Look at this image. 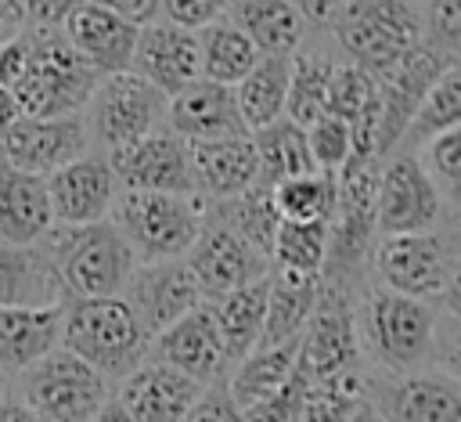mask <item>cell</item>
I'll use <instances>...</instances> for the list:
<instances>
[{
  "label": "cell",
  "mask_w": 461,
  "mask_h": 422,
  "mask_svg": "<svg viewBox=\"0 0 461 422\" xmlns=\"http://www.w3.org/2000/svg\"><path fill=\"white\" fill-rule=\"evenodd\" d=\"M148 350H155L158 361L173 364L176 372H184L198 386H212L227 372L223 339H220V328H216L205 299L198 307H191L187 314H180L169 328H162Z\"/></svg>",
  "instance_id": "cell-19"
},
{
  "label": "cell",
  "mask_w": 461,
  "mask_h": 422,
  "mask_svg": "<svg viewBox=\"0 0 461 422\" xmlns=\"http://www.w3.org/2000/svg\"><path fill=\"white\" fill-rule=\"evenodd\" d=\"M119 296L130 303V310L137 314V321L148 332V339H155L180 314H187L191 307L202 303L198 281H194L191 267L184 263V256L133 267V274H130V281L122 285Z\"/></svg>",
  "instance_id": "cell-17"
},
{
  "label": "cell",
  "mask_w": 461,
  "mask_h": 422,
  "mask_svg": "<svg viewBox=\"0 0 461 422\" xmlns=\"http://www.w3.org/2000/svg\"><path fill=\"white\" fill-rule=\"evenodd\" d=\"M90 422H133V418H130V411H126L119 400H112V397H108V400L94 411V418H90Z\"/></svg>",
  "instance_id": "cell-53"
},
{
  "label": "cell",
  "mask_w": 461,
  "mask_h": 422,
  "mask_svg": "<svg viewBox=\"0 0 461 422\" xmlns=\"http://www.w3.org/2000/svg\"><path fill=\"white\" fill-rule=\"evenodd\" d=\"M328 224L331 220H277L270 260L281 271L321 274L324 249H328Z\"/></svg>",
  "instance_id": "cell-39"
},
{
  "label": "cell",
  "mask_w": 461,
  "mask_h": 422,
  "mask_svg": "<svg viewBox=\"0 0 461 422\" xmlns=\"http://www.w3.org/2000/svg\"><path fill=\"white\" fill-rule=\"evenodd\" d=\"M270 202L281 220H331L335 213V177L331 173H295L270 188Z\"/></svg>",
  "instance_id": "cell-38"
},
{
  "label": "cell",
  "mask_w": 461,
  "mask_h": 422,
  "mask_svg": "<svg viewBox=\"0 0 461 422\" xmlns=\"http://www.w3.org/2000/svg\"><path fill=\"white\" fill-rule=\"evenodd\" d=\"M335 58L324 50H292L288 61V94H285V119L295 126H310L317 115H324L328 97V76Z\"/></svg>",
  "instance_id": "cell-36"
},
{
  "label": "cell",
  "mask_w": 461,
  "mask_h": 422,
  "mask_svg": "<svg viewBox=\"0 0 461 422\" xmlns=\"http://www.w3.org/2000/svg\"><path fill=\"white\" fill-rule=\"evenodd\" d=\"M227 14L259 54H292L306 36V22L292 0H227Z\"/></svg>",
  "instance_id": "cell-29"
},
{
  "label": "cell",
  "mask_w": 461,
  "mask_h": 422,
  "mask_svg": "<svg viewBox=\"0 0 461 422\" xmlns=\"http://www.w3.org/2000/svg\"><path fill=\"white\" fill-rule=\"evenodd\" d=\"M119 382L122 386H119L115 400L130 411L133 422H180L187 415V408L198 400V393L205 390L158 357H151V361L144 357Z\"/></svg>",
  "instance_id": "cell-21"
},
{
  "label": "cell",
  "mask_w": 461,
  "mask_h": 422,
  "mask_svg": "<svg viewBox=\"0 0 461 422\" xmlns=\"http://www.w3.org/2000/svg\"><path fill=\"white\" fill-rule=\"evenodd\" d=\"M18 115H22V108H18V97H14V90L0 83V133H4V130H7V126L18 119Z\"/></svg>",
  "instance_id": "cell-51"
},
{
  "label": "cell",
  "mask_w": 461,
  "mask_h": 422,
  "mask_svg": "<svg viewBox=\"0 0 461 422\" xmlns=\"http://www.w3.org/2000/svg\"><path fill=\"white\" fill-rule=\"evenodd\" d=\"M61 285L40 245L0 242V307H58Z\"/></svg>",
  "instance_id": "cell-28"
},
{
  "label": "cell",
  "mask_w": 461,
  "mask_h": 422,
  "mask_svg": "<svg viewBox=\"0 0 461 422\" xmlns=\"http://www.w3.org/2000/svg\"><path fill=\"white\" fill-rule=\"evenodd\" d=\"M180 422H238V408H234L227 386L212 382L198 393V400L187 408V415Z\"/></svg>",
  "instance_id": "cell-47"
},
{
  "label": "cell",
  "mask_w": 461,
  "mask_h": 422,
  "mask_svg": "<svg viewBox=\"0 0 461 422\" xmlns=\"http://www.w3.org/2000/svg\"><path fill=\"white\" fill-rule=\"evenodd\" d=\"M328 29L346 61L382 76L421 40V7L414 0H339Z\"/></svg>",
  "instance_id": "cell-7"
},
{
  "label": "cell",
  "mask_w": 461,
  "mask_h": 422,
  "mask_svg": "<svg viewBox=\"0 0 461 422\" xmlns=\"http://www.w3.org/2000/svg\"><path fill=\"white\" fill-rule=\"evenodd\" d=\"M321 289V274H299V271H270L267 274V310H263V332L256 346H281L295 343L306 317L313 314Z\"/></svg>",
  "instance_id": "cell-27"
},
{
  "label": "cell",
  "mask_w": 461,
  "mask_h": 422,
  "mask_svg": "<svg viewBox=\"0 0 461 422\" xmlns=\"http://www.w3.org/2000/svg\"><path fill=\"white\" fill-rule=\"evenodd\" d=\"M166 126L184 141H212V137L249 133L238 115L234 87L212 83L202 76L166 97Z\"/></svg>",
  "instance_id": "cell-23"
},
{
  "label": "cell",
  "mask_w": 461,
  "mask_h": 422,
  "mask_svg": "<svg viewBox=\"0 0 461 422\" xmlns=\"http://www.w3.org/2000/svg\"><path fill=\"white\" fill-rule=\"evenodd\" d=\"M43 180H47L54 224L108 220L112 202L119 195V180L112 173V162H108V155H97V151H86V155L58 166Z\"/></svg>",
  "instance_id": "cell-18"
},
{
  "label": "cell",
  "mask_w": 461,
  "mask_h": 422,
  "mask_svg": "<svg viewBox=\"0 0 461 422\" xmlns=\"http://www.w3.org/2000/svg\"><path fill=\"white\" fill-rule=\"evenodd\" d=\"M90 151V130L83 112L68 115H18L0 133V162L47 177L58 166Z\"/></svg>",
  "instance_id": "cell-13"
},
{
  "label": "cell",
  "mask_w": 461,
  "mask_h": 422,
  "mask_svg": "<svg viewBox=\"0 0 461 422\" xmlns=\"http://www.w3.org/2000/svg\"><path fill=\"white\" fill-rule=\"evenodd\" d=\"M54 227L47 180L0 162V242L36 245Z\"/></svg>",
  "instance_id": "cell-25"
},
{
  "label": "cell",
  "mask_w": 461,
  "mask_h": 422,
  "mask_svg": "<svg viewBox=\"0 0 461 422\" xmlns=\"http://www.w3.org/2000/svg\"><path fill=\"white\" fill-rule=\"evenodd\" d=\"M357 364H360V346L353 328V299L349 292L321 281L313 314L306 317L295 339V368L306 379H331L357 372Z\"/></svg>",
  "instance_id": "cell-12"
},
{
  "label": "cell",
  "mask_w": 461,
  "mask_h": 422,
  "mask_svg": "<svg viewBox=\"0 0 461 422\" xmlns=\"http://www.w3.org/2000/svg\"><path fill=\"white\" fill-rule=\"evenodd\" d=\"M68 353L97 368L108 382L130 375L148 357V332L122 296H94L61 303V343Z\"/></svg>",
  "instance_id": "cell-3"
},
{
  "label": "cell",
  "mask_w": 461,
  "mask_h": 422,
  "mask_svg": "<svg viewBox=\"0 0 461 422\" xmlns=\"http://www.w3.org/2000/svg\"><path fill=\"white\" fill-rule=\"evenodd\" d=\"M306 148H310V159H313V170L317 173H339L349 155H353V137H349V123L339 119V115H317L306 130Z\"/></svg>",
  "instance_id": "cell-42"
},
{
  "label": "cell",
  "mask_w": 461,
  "mask_h": 422,
  "mask_svg": "<svg viewBox=\"0 0 461 422\" xmlns=\"http://www.w3.org/2000/svg\"><path fill=\"white\" fill-rule=\"evenodd\" d=\"M357 346L385 368V375L414 372L429 353H436L439 317L425 299H411L389 289L364 292L360 307H353Z\"/></svg>",
  "instance_id": "cell-2"
},
{
  "label": "cell",
  "mask_w": 461,
  "mask_h": 422,
  "mask_svg": "<svg viewBox=\"0 0 461 422\" xmlns=\"http://www.w3.org/2000/svg\"><path fill=\"white\" fill-rule=\"evenodd\" d=\"M79 4H83V0H22V25L61 29L65 18H68Z\"/></svg>",
  "instance_id": "cell-48"
},
{
  "label": "cell",
  "mask_w": 461,
  "mask_h": 422,
  "mask_svg": "<svg viewBox=\"0 0 461 422\" xmlns=\"http://www.w3.org/2000/svg\"><path fill=\"white\" fill-rule=\"evenodd\" d=\"M86 130L90 144H101L104 155L133 144L137 137L151 133L166 119V94H158L148 79L126 72L97 76L90 97H86Z\"/></svg>",
  "instance_id": "cell-9"
},
{
  "label": "cell",
  "mask_w": 461,
  "mask_h": 422,
  "mask_svg": "<svg viewBox=\"0 0 461 422\" xmlns=\"http://www.w3.org/2000/svg\"><path fill=\"white\" fill-rule=\"evenodd\" d=\"M158 14L180 29H202L227 14V0H158Z\"/></svg>",
  "instance_id": "cell-46"
},
{
  "label": "cell",
  "mask_w": 461,
  "mask_h": 422,
  "mask_svg": "<svg viewBox=\"0 0 461 422\" xmlns=\"http://www.w3.org/2000/svg\"><path fill=\"white\" fill-rule=\"evenodd\" d=\"M288 61H292V54H259V61L234 83L238 115H241L249 133L285 119Z\"/></svg>",
  "instance_id": "cell-30"
},
{
  "label": "cell",
  "mask_w": 461,
  "mask_h": 422,
  "mask_svg": "<svg viewBox=\"0 0 461 422\" xmlns=\"http://www.w3.org/2000/svg\"><path fill=\"white\" fill-rule=\"evenodd\" d=\"M360 397H364V382L357 372L331 379H306L292 422H346L360 404Z\"/></svg>",
  "instance_id": "cell-40"
},
{
  "label": "cell",
  "mask_w": 461,
  "mask_h": 422,
  "mask_svg": "<svg viewBox=\"0 0 461 422\" xmlns=\"http://www.w3.org/2000/svg\"><path fill=\"white\" fill-rule=\"evenodd\" d=\"M0 29H22V0H0Z\"/></svg>",
  "instance_id": "cell-54"
},
{
  "label": "cell",
  "mask_w": 461,
  "mask_h": 422,
  "mask_svg": "<svg viewBox=\"0 0 461 422\" xmlns=\"http://www.w3.org/2000/svg\"><path fill=\"white\" fill-rule=\"evenodd\" d=\"M137 22L94 4V0H83L61 25L68 47L97 72V76H108V72H126L130 69V58H133V43H137Z\"/></svg>",
  "instance_id": "cell-22"
},
{
  "label": "cell",
  "mask_w": 461,
  "mask_h": 422,
  "mask_svg": "<svg viewBox=\"0 0 461 422\" xmlns=\"http://www.w3.org/2000/svg\"><path fill=\"white\" fill-rule=\"evenodd\" d=\"M194 191L205 202H220L241 195L256 184V148L249 133L212 137V141H187Z\"/></svg>",
  "instance_id": "cell-24"
},
{
  "label": "cell",
  "mask_w": 461,
  "mask_h": 422,
  "mask_svg": "<svg viewBox=\"0 0 461 422\" xmlns=\"http://www.w3.org/2000/svg\"><path fill=\"white\" fill-rule=\"evenodd\" d=\"M94 4H101V7H108L115 14H122V18H130L137 25L158 18V0H94Z\"/></svg>",
  "instance_id": "cell-49"
},
{
  "label": "cell",
  "mask_w": 461,
  "mask_h": 422,
  "mask_svg": "<svg viewBox=\"0 0 461 422\" xmlns=\"http://www.w3.org/2000/svg\"><path fill=\"white\" fill-rule=\"evenodd\" d=\"M418 159H421L425 173L436 180L439 195L457 202V188H461V126L443 130L432 141H425Z\"/></svg>",
  "instance_id": "cell-43"
},
{
  "label": "cell",
  "mask_w": 461,
  "mask_h": 422,
  "mask_svg": "<svg viewBox=\"0 0 461 422\" xmlns=\"http://www.w3.org/2000/svg\"><path fill=\"white\" fill-rule=\"evenodd\" d=\"M194 40H198V76L202 79L234 87L259 61L256 43L230 18H216L202 29H194Z\"/></svg>",
  "instance_id": "cell-32"
},
{
  "label": "cell",
  "mask_w": 461,
  "mask_h": 422,
  "mask_svg": "<svg viewBox=\"0 0 461 422\" xmlns=\"http://www.w3.org/2000/svg\"><path fill=\"white\" fill-rule=\"evenodd\" d=\"M371 101H378V79L367 69L353 65V61H335L331 65V76H328L324 112L353 123Z\"/></svg>",
  "instance_id": "cell-41"
},
{
  "label": "cell",
  "mask_w": 461,
  "mask_h": 422,
  "mask_svg": "<svg viewBox=\"0 0 461 422\" xmlns=\"http://www.w3.org/2000/svg\"><path fill=\"white\" fill-rule=\"evenodd\" d=\"M61 296L68 299H94V296H119L130 281L137 256L119 234L112 220L94 224H54L40 242Z\"/></svg>",
  "instance_id": "cell-1"
},
{
  "label": "cell",
  "mask_w": 461,
  "mask_h": 422,
  "mask_svg": "<svg viewBox=\"0 0 461 422\" xmlns=\"http://www.w3.org/2000/svg\"><path fill=\"white\" fill-rule=\"evenodd\" d=\"M112 173L119 180V191H176V195H198L191 177V155L187 141L176 137L169 126H155L151 133L137 137L133 144H122L108 151Z\"/></svg>",
  "instance_id": "cell-15"
},
{
  "label": "cell",
  "mask_w": 461,
  "mask_h": 422,
  "mask_svg": "<svg viewBox=\"0 0 461 422\" xmlns=\"http://www.w3.org/2000/svg\"><path fill=\"white\" fill-rule=\"evenodd\" d=\"M108 386L112 382L97 368H90L65 346H54L47 357L25 368L22 404H29L40 422H90L94 411L108 400Z\"/></svg>",
  "instance_id": "cell-8"
},
{
  "label": "cell",
  "mask_w": 461,
  "mask_h": 422,
  "mask_svg": "<svg viewBox=\"0 0 461 422\" xmlns=\"http://www.w3.org/2000/svg\"><path fill=\"white\" fill-rule=\"evenodd\" d=\"M209 216L227 224L238 238H245L256 252H263L270 260V245H274V231H277V209L270 202V188L263 184H252L245 188L241 195H230V198H220L209 206Z\"/></svg>",
  "instance_id": "cell-35"
},
{
  "label": "cell",
  "mask_w": 461,
  "mask_h": 422,
  "mask_svg": "<svg viewBox=\"0 0 461 422\" xmlns=\"http://www.w3.org/2000/svg\"><path fill=\"white\" fill-rule=\"evenodd\" d=\"M130 72L148 79L158 94H176L198 79V40L191 29H180L166 18H151L137 29Z\"/></svg>",
  "instance_id": "cell-20"
},
{
  "label": "cell",
  "mask_w": 461,
  "mask_h": 422,
  "mask_svg": "<svg viewBox=\"0 0 461 422\" xmlns=\"http://www.w3.org/2000/svg\"><path fill=\"white\" fill-rule=\"evenodd\" d=\"M212 321L220 328L223 339V353H227V368L238 364L249 350H256L259 332H263V310H267V278L249 281L220 299L209 303Z\"/></svg>",
  "instance_id": "cell-31"
},
{
  "label": "cell",
  "mask_w": 461,
  "mask_h": 422,
  "mask_svg": "<svg viewBox=\"0 0 461 422\" xmlns=\"http://www.w3.org/2000/svg\"><path fill=\"white\" fill-rule=\"evenodd\" d=\"M249 137H252V148H256V184L274 188L285 177L313 170L303 126H295L288 119H277V123H270L263 130H252Z\"/></svg>",
  "instance_id": "cell-33"
},
{
  "label": "cell",
  "mask_w": 461,
  "mask_h": 422,
  "mask_svg": "<svg viewBox=\"0 0 461 422\" xmlns=\"http://www.w3.org/2000/svg\"><path fill=\"white\" fill-rule=\"evenodd\" d=\"M382 422H461V386L450 372H400L371 382Z\"/></svg>",
  "instance_id": "cell-16"
},
{
  "label": "cell",
  "mask_w": 461,
  "mask_h": 422,
  "mask_svg": "<svg viewBox=\"0 0 461 422\" xmlns=\"http://www.w3.org/2000/svg\"><path fill=\"white\" fill-rule=\"evenodd\" d=\"M457 61V54L439 50L425 40H418L411 50H403L378 79V162L396 151L407 123L414 119L418 105L432 90V83Z\"/></svg>",
  "instance_id": "cell-10"
},
{
  "label": "cell",
  "mask_w": 461,
  "mask_h": 422,
  "mask_svg": "<svg viewBox=\"0 0 461 422\" xmlns=\"http://www.w3.org/2000/svg\"><path fill=\"white\" fill-rule=\"evenodd\" d=\"M303 386H306V375L295 368L292 379L277 393H270V397H263L249 408H238V422H292L295 404L303 397Z\"/></svg>",
  "instance_id": "cell-45"
},
{
  "label": "cell",
  "mask_w": 461,
  "mask_h": 422,
  "mask_svg": "<svg viewBox=\"0 0 461 422\" xmlns=\"http://www.w3.org/2000/svg\"><path fill=\"white\" fill-rule=\"evenodd\" d=\"M292 372H295V343L256 346L234 364V375L223 386H227L234 408H249V404L277 393L292 379Z\"/></svg>",
  "instance_id": "cell-34"
},
{
  "label": "cell",
  "mask_w": 461,
  "mask_h": 422,
  "mask_svg": "<svg viewBox=\"0 0 461 422\" xmlns=\"http://www.w3.org/2000/svg\"><path fill=\"white\" fill-rule=\"evenodd\" d=\"M209 202L202 195L176 191H119L112 202V224L126 238L137 260H180L205 224Z\"/></svg>",
  "instance_id": "cell-5"
},
{
  "label": "cell",
  "mask_w": 461,
  "mask_h": 422,
  "mask_svg": "<svg viewBox=\"0 0 461 422\" xmlns=\"http://www.w3.org/2000/svg\"><path fill=\"white\" fill-rule=\"evenodd\" d=\"M25 29V69L14 79V97L22 115H68L83 112L97 83V72L68 47L61 29L22 25Z\"/></svg>",
  "instance_id": "cell-4"
},
{
  "label": "cell",
  "mask_w": 461,
  "mask_h": 422,
  "mask_svg": "<svg viewBox=\"0 0 461 422\" xmlns=\"http://www.w3.org/2000/svg\"><path fill=\"white\" fill-rule=\"evenodd\" d=\"M0 382H4V375H0Z\"/></svg>",
  "instance_id": "cell-56"
},
{
  "label": "cell",
  "mask_w": 461,
  "mask_h": 422,
  "mask_svg": "<svg viewBox=\"0 0 461 422\" xmlns=\"http://www.w3.org/2000/svg\"><path fill=\"white\" fill-rule=\"evenodd\" d=\"M292 4H295V11L303 14L306 25H321V29H328V22L339 7V0H292Z\"/></svg>",
  "instance_id": "cell-50"
},
{
  "label": "cell",
  "mask_w": 461,
  "mask_h": 422,
  "mask_svg": "<svg viewBox=\"0 0 461 422\" xmlns=\"http://www.w3.org/2000/svg\"><path fill=\"white\" fill-rule=\"evenodd\" d=\"M443 216V195L425 173L418 151H393L378 166L375 184V231L407 234L432 231Z\"/></svg>",
  "instance_id": "cell-11"
},
{
  "label": "cell",
  "mask_w": 461,
  "mask_h": 422,
  "mask_svg": "<svg viewBox=\"0 0 461 422\" xmlns=\"http://www.w3.org/2000/svg\"><path fill=\"white\" fill-rule=\"evenodd\" d=\"M0 422H40V418L22 400H0Z\"/></svg>",
  "instance_id": "cell-52"
},
{
  "label": "cell",
  "mask_w": 461,
  "mask_h": 422,
  "mask_svg": "<svg viewBox=\"0 0 461 422\" xmlns=\"http://www.w3.org/2000/svg\"><path fill=\"white\" fill-rule=\"evenodd\" d=\"M346 422H382V415H378V411L367 404V397H360V404L353 408V415H349Z\"/></svg>",
  "instance_id": "cell-55"
},
{
  "label": "cell",
  "mask_w": 461,
  "mask_h": 422,
  "mask_svg": "<svg viewBox=\"0 0 461 422\" xmlns=\"http://www.w3.org/2000/svg\"><path fill=\"white\" fill-rule=\"evenodd\" d=\"M184 263L191 267L205 303L270 274V260L263 252H256L245 238H238L227 224L212 220L209 209H205V224L198 231V238L184 252Z\"/></svg>",
  "instance_id": "cell-14"
},
{
  "label": "cell",
  "mask_w": 461,
  "mask_h": 422,
  "mask_svg": "<svg viewBox=\"0 0 461 422\" xmlns=\"http://www.w3.org/2000/svg\"><path fill=\"white\" fill-rule=\"evenodd\" d=\"M457 123H461V65L454 61V65L432 83V90L425 94V101L418 105V112H414V119L407 123V130H403L396 151H414V148H421L425 141H432L436 133L454 130Z\"/></svg>",
  "instance_id": "cell-37"
},
{
  "label": "cell",
  "mask_w": 461,
  "mask_h": 422,
  "mask_svg": "<svg viewBox=\"0 0 461 422\" xmlns=\"http://www.w3.org/2000/svg\"><path fill=\"white\" fill-rule=\"evenodd\" d=\"M371 267L382 289L443 303L454 310L457 303V252L443 231H407V234H378L371 249Z\"/></svg>",
  "instance_id": "cell-6"
},
{
  "label": "cell",
  "mask_w": 461,
  "mask_h": 422,
  "mask_svg": "<svg viewBox=\"0 0 461 422\" xmlns=\"http://www.w3.org/2000/svg\"><path fill=\"white\" fill-rule=\"evenodd\" d=\"M61 343L58 307H0V372H25Z\"/></svg>",
  "instance_id": "cell-26"
},
{
  "label": "cell",
  "mask_w": 461,
  "mask_h": 422,
  "mask_svg": "<svg viewBox=\"0 0 461 422\" xmlns=\"http://www.w3.org/2000/svg\"><path fill=\"white\" fill-rule=\"evenodd\" d=\"M421 32H425V43L457 54V47H461V0H425Z\"/></svg>",
  "instance_id": "cell-44"
}]
</instances>
